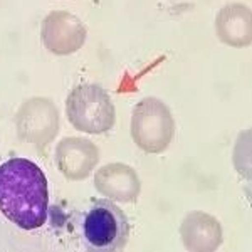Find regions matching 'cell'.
I'll return each instance as SVG.
<instances>
[{
  "label": "cell",
  "mask_w": 252,
  "mask_h": 252,
  "mask_svg": "<svg viewBox=\"0 0 252 252\" xmlns=\"http://www.w3.org/2000/svg\"><path fill=\"white\" fill-rule=\"evenodd\" d=\"M67 104H69L67 111H69V116H71V123L81 129H84V131H88L89 116L91 115L96 116L97 123H99L103 131L109 129L113 126V123H115V108H113L111 99H109L108 93L104 91V89H101V93L97 94L93 108L84 106L81 101H78L72 96H69Z\"/></svg>",
  "instance_id": "3"
},
{
  "label": "cell",
  "mask_w": 252,
  "mask_h": 252,
  "mask_svg": "<svg viewBox=\"0 0 252 252\" xmlns=\"http://www.w3.org/2000/svg\"><path fill=\"white\" fill-rule=\"evenodd\" d=\"M0 212L22 230H35L49 215V184L42 168L27 158L0 163Z\"/></svg>",
  "instance_id": "1"
},
{
  "label": "cell",
  "mask_w": 252,
  "mask_h": 252,
  "mask_svg": "<svg viewBox=\"0 0 252 252\" xmlns=\"http://www.w3.org/2000/svg\"><path fill=\"white\" fill-rule=\"evenodd\" d=\"M129 230L126 214L106 198L93 202L81 215V237L88 251H121L129 239Z\"/></svg>",
  "instance_id": "2"
}]
</instances>
